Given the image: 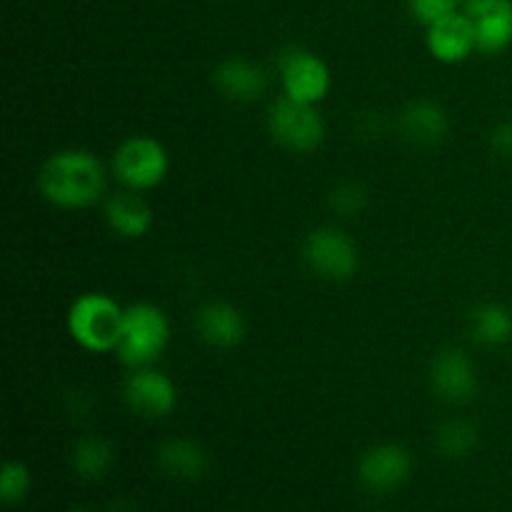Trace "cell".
I'll return each mask as SVG.
<instances>
[{
    "mask_svg": "<svg viewBox=\"0 0 512 512\" xmlns=\"http://www.w3.org/2000/svg\"><path fill=\"white\" fill-rule=\"evenodd\" d=\"M108 170L88 148H63L48 155L38 170L43 200L60 210H83L105 195Z\"/></svg>",
    "mask_w": 512,
    "mask_h": 512,
    "instance_id": "6da1fadb",
    "label": "cell"
},
{
    "mask_svg": "<svg viewBox=\"0 0 512 512\" xmlns=\"http://www.w3.org/2000/svg\"><path fill=\"white\" fill-rule=\"evenodd\" d=\"M125 308L108 293H83L68 308V333L75 345L95 355L115 353Z\"/></svg>",
    "mask_w": 512,
    "mask_h": 512,
    "instance_id": "7a4b0ae2",
    "label": "cell"
},
{
    "mask_svg": "<svg viewBox=\"0 0 512 512\" xmlns=\"http://www.w3.org/2000/svg\"><path fill=\"white\" fill-rule=\"evenodd\" d=\"M170 320L163 308L153 303H133L125 308L123 330H120L118 355L125 368H150L163 358L170 345Z\"/></svg>",
    "mask_w": 512,
    "mask_h": 512,
    "instance_id": "3957f363",
    "label": "cell"
},
{
    "mask_svg": "<svg viewBox=\"0 0 512 512\" xmlns=\"http://www.w3.org/2000/svg\"><path fill=\"white\" fill-rule=\"evenodd\" d=\"M110 170L123 188L135 193L153 190L168 178V148L153 135H130L115 148Z\"/></svg>",
    "mask_w": 512,
    "mask_h": 512,
    "instance_id": "277c9868",
    "label": "cell"
},
{
    "mask_svg": "<svg viewBox=\"0 0 512 512\" xmlns=\"http://www.w3.org/2000/svg\"><path fill=\"white\" fill-rule=\"evenodd\" d=\"M300 258L310 273L330 283H345L360 268L358 243L335 225H320L310 230L300 248Z\"/></svg>",
    "mask_w": 512,
    "mask_h": 512,
    "instance_id": "5b68a950",
    "label": "cell"
},
{
    "mask_svg": "<svg viewBox=\"0 0 512 512\" xmlns=\"http://www.w3.org/2000/svg\"><path fill=\"white\" fill-rule=\"evenodd\" d=\"M268 133L288 153L308 155L323 145L325 120L315 105L280 95L268 108Z\"/></svg>",
    "mask_w": 512,
    "mask_h": 512,
    "instance_id": "8992f818",
    "label": "cell"
},
{
    "mask_svg": "<svg viewBox=\"0 0 512 512\" xmlns=\"http://www.w3.org/2000/svg\"><path fill=\"white\" fill-rule=\"evenodd\" d=\"M278 73L283 95L300 100V103H323L333 88V75H330L328 63L318 53L300 48V45L285 48L280 53Z\"/></svg>",
    "mask_w": 512,
    "mask_h": 512,
    "instance_id": "52a82bcc",
    "label": "cell"
},
{
    "mask_svg": "<svg viewBox=\"0 0 512 512\" xmlns=\"http://www.w3.org/2000/svg\"><path fill=\"white\" fill-rule=\"evenodd\" d=\"M430 390L450 405H465L478 395L480 378L473 358L463 348H443L430 360Z\"/></svg>",
    "mask_w": 512,
    "mask_h": 512,
    "instance_id": "ba28073f",
    "label": "cell"
},
{
    "mask_svg": "<svg viewBox=\"0 0 512 512\" xmlns=\"http://www.w3.org/2000/svg\"><path fill=\"white\" fill-rule=\"evenodd\" d=\"M123 400L138 418L163 420L178 408V388L155 365L135 368L123 383Z\"/></svg>",
    "mask_w": 512,
    "mask_h": 512,
    "instance_id": "9c48e42d",
    "label": "cell"
},
{
    "mask_svg": "<svg viewBox=\"0 0 512 512\" xmlns=\"http://www.w3.org/2000/svg\"><path fill=\"white\" fill-rule=\"evenodd\" d=\"M413 475V455L405 445L378 443L358 460V478L373 493H395Z\"/></svg>",
    "mask_w": 512,
    "mask_h": 512,
    "instance_id": "30bf717a",
    "label": "cell"
},
{
    "mask_svg": "<svg viewBox=\"0 0 512 512\" xmlns=\"http://www.w3.org/2000/svg\"><path fill=\"white\" fill-rule=\"evenodd\" d=\"M465 15L475 28L478 53L498 55L512 45V0H470Z\"/></svg>",
    "mask_w": 512,
    "mask_h": 512,
    "instance_id": "8fae6325",
    "label": "cell"
},
{
    "mask_svg": "<svg viewBox=\"0 0 512 512\" xmlns=\"http://www.w3.org/2000/svg\"><path fill=\"white\" fill-rule=\"evenodd\" d=\"M213 85L230 103L250 105L265 95V90H268V75L253 60L233 55V58H225L215 65Z\"/></svg>",
    "mask_w": 512,
    "mask_h": 512,
    "instance_id": "7c38bea8",
    "label": "cell"
},
{
    "mask_svg": "<svg viewBox=\"0 0 512 512\" xmlns=\"http://www.w3.org/2000/svg\"><path fill=\"white\" fill-rule=\"evenodd\" d=\"M195 333L208 348L233 350L245 340V315L225 300H210L195 313Z\"/></svg>",
    "mask_w": 512,
    "mask_h": 512,
    "instance_id": "4fadbf2b",
    "label": "cell"
},
{
    "mask_svg": "<svg viewBox=\"0 0 512 512\" xmlns=\"http://www.w3.org/2000/svg\"><path fill=\"white\" fill-rule=\"evenodd\" d=\"M425 43H428L430 55H433L438 63L445 65H458L463 60H468L470 55L478 50V40H475V28L470 23V18L465 15V10H455L448 18L438 20L428 28L425 35Z\"/></svg>",
    "mask_w": 512,
    "mask_h": 512,
    "instance_id": "5bb4252c",
    "label": "cell"
},
{
    "mask_svg": "<svg viewBox=\"0 0 512 512\" xmlns=\"http://www.w3.org/2000/svg\"><path fill=\"white\" fill-rule=\"evenodd\" d=\"M400 135L408 140L410 145L418 148H433V145L443 143L450 133V115L435 100H413L403 108L398 118Z\"/></svg>",
    "mask_w": 512,
    "mask_h": 512,
    "instance_id": "9a60e30c",
    "label": "cell"
},
{
    "mask_svg": "<svg viewBox=\"0 0 512 512\" xmlns=\"http://www.w3.org/2000/svg\"><path fill=\"white\" fill-rule=\"evenodd\" d=\"M108 228L125 240H138L153 230V208L135 190H118L103 205Z\"/></svg>",
    "mask_w": 512,
    "mask_h": 512,
    "instance_id": "2e32d148",
    "label": "cell"
},
{
    "mask_svg": "<svg viewBox=\"0 0 512 512\" xmlns=\"http://www.w3.org/2000/svg\"><path fill=\"white\" fill-rule=\"evenodd\" d=\"M155 465L163 470L168 478L175 480H200L208 473V453L203 445L193 438L163 440L155 450Z\"/></svg>",
    "mask_w": 512,
    "mask_h": 512,
    "instance_id": "e0dca14e",
    "label": "cell"
},
{
    "mask_svg": "<svg viewBox=\"0 0 512 512\" xmlns=\"http://www.w3.org/2000/svg\"><path fill=\"white\" fill-rule=\"evenodd\" d=\"M113 463V445L100 435H85L73 445V453H70V468L80 480H88V483L105 478L113 470Z\"/></svg>",
    "mask_w": 512,
    "mask_h": 512,
    "instance_id": "ac0fdd59",
    "label": "cell"
},
{
    "mask_svg": "<svg viewBox=\"0 0 512 512\" xmlns=\"http://www.w3.org/2000/svg\"><path fill=\"white\" fill-rule=\"evenodd\" d=\"M470 335L485 348L512 343V310L503 303H485L470 315Z\"/></svg>",
    "mask_w": 512,
    "mask_h": 512,
    "instance_id": "d6986e66",
    "label": "cell"
},
{
    "mask_svg": "<svg viewBox=\"0 0 512 512\" xmlns=\"http://www.w3.org/2000/svg\"><path fill=\"white\" fill-rule=\"evenodd\" d=\"M480 430L468 418H450L435 430V450L448 460H463L478 448Z\"/></svg>",
    "mask_w": 512,
    "mask_h": 512,
    "instance_id": "ffe728a7",
    "label": "cell"
},
{
    "mask_svg": "<svg viewBox=\"0 0 512 512\" xmlns=\"http://www.w3.org/2000/svg\"><path fill=\"white\" fill-rule=\"evenodd\" d=\"M30 488H33V475H30L28 465L20 460H5L3 470H0V498L8 508L20 505L28 498Z\"/></svg>",
    "mask_w": 512,
    "mask_h": 512,
    "instance_id": "44dd1931",
    "label": "cell"
},
{
    "mask_svg": "<svg viewBox=\"0 0 512 512\" xmlns=\"http://www.w3.org/2000/svg\"><path fill=\"white\" fill-rule=\"evenodd\" d=\"M330 208H333V213L338 215H345V218H353L355 213H360V210L365 208V203H368V193H365V188L360 183H340L338 188L330 193L328 198Z\"/></svg>",
    "mask_w": 512,
    "mask_h": 512,
    "instance_id": "7402d4cb",
    "label": "cell"
},
{
    "mask_svg": "<svg viewBox=\"0 0 512 512\" xmlns=\"http://www.w3.org/2000/svg\"><path fill=\"white\" fill-rule=\"evenodd\" d=\"M408 8L410 15H413L418 23L430 28L433 23H438V20L455 13V10H458V0H408Z\"/></svg>",
    "mask_w": 512,
    "mask_h": 512,
    "instance_id": "603a6c76",
    "label": "cell"
},
{
    "mask_svg": "<svg viewBox=\"0 0 512 512\" xmlns=\"http://www.w3.org/2000/svg\"><path fill=\"white\" fill-rule=\"evenodd\" d=\"M490 145H493V150L500 155V158L512 160V118L505 120V123H500L498 128L493 130Z\"/></svg>",
    "mask_w": 512,
    "mask_h": 512,
    "instance_id": "cb8c5ba5",
    "label": "cell"
},
{
    "mask_svg": "<svg viewBox=\"0 0 512 512\" xmlns=\"http://www.w3.org/2000/svg\"><path fill=\"white\" fill-rule=\"evenodd\" d=\"M70 512H93V510H70Z\"/></svg>",
    "mask_w": 512,
    "mask_h": 512,
    "instance_id": "d4e9b609",
    "label": "cell"
},
{
    "mask_svg": "<svg viewBox=\"0 0 512 512\" xmlns=\"http://www.w3.org/2000/svg\"><path fill=\"white\" fill-rule=\"evenodd\" d=\"M458 3H470V0H458Z\"/></svg>",
    "mask_w": 512,
    "mask_h": 512,
    "instance_id": "484cf974",
    "label": "cell"
}]
</instances>
